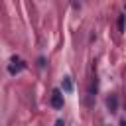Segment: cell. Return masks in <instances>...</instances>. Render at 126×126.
<instances>
[{
    "label": "cell",
    "mask_w": 126,
    "mask_h": 126,
    "mask_svg": "<svg viewBox=\"0 0 126 126\" xmlns=\"http://www.w3.org/2000/svg\"><path fill=\"white\" fill-rule=\"evenodd\" d=\"M51 104H53L55 108H61V106H63V94H61L59 89L53 91V94H51Z\"/></svg>",
    "instance_id": "7a4b0ae2"
},
{
    "label": "cell",
    "mask_w": 126,
    "mask_h": 126,
    "mask_svg": "<svg viewBox=\"0 0 126 126\" xmlns=\"http://www.w3.org/2000/svg\"><path fill=\"white\" fill-rule=\"evenodd\" d=\"M22 69H24V61L20 57H12L10 59V65H8V71L14 75V73H20Z\"/></svg>",
    "instance_id": "6da1fadb"
},
{
    "label": "cell",
    "mask_w": 126,
    "mask_h": 126,
    "mask_svg": "<svg viewBox=\"0 0 126 126\" xmlns=\"http://www.w3.org/2000/svg\"><path fill=\"white\" fill-rule=\"evenodd\" d=\"M106 104H108V108L114 112V110H116V96H110V98L106 100Z\"/></svg>",
    "instance_id": "3957f363"
},
{
    "label": "cell",
    "mask_w": 126,
    "mask_h": 126,
    "mask_svg": "<svg viewBox=\"0 0 126 126\" xmlns=\"http://www.w3.org/2000/svg\"><path fill=\"white\" fill-rule=\"evenodd\" d=\"M55 126H65V124H63V120H57V122H55Z\"/></svg>",
    "instance_id": "5b68a950"
},
{
    "label": "cell",
    "mask_w": 126,
    "mask_h": 126,
    "mask_svg": "<svg viewBox=\"0 0 126 126\" xmlns=\"http://www.w3.org/2000/svg\"><path fill=\"white\" fill-rule=\"evenodd\" d=\"M63 89H65L67 93L71 91V81H69V77H65V79H63Z\"/></svg>",
    "instance_id": "277c9868"
}]
</instances>
